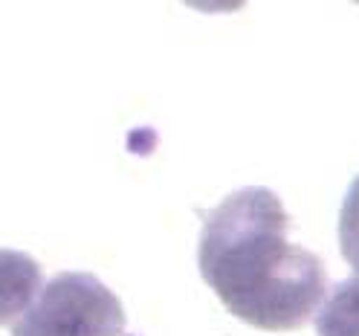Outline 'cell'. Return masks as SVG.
Returning <instances> with one entry per match:
<instances>
[{"mask_svg":"<svg viewBox=\"0 0 359 336\" xmlns=\"http://www.w3.org/2000/svg\"><path fill=\"white\" fill-rule=\"evenodd\" d=\"M125 307L93 273H61L43 284L12 336H122Z\"/></svg>","mask_w":359,"mask_h":336,"instance_id":"7a4b0ae2","label":"cell"},{"mask_svg":"<svg viewBox=\"0 0 359 336\" xmlns=\"http://www.w3.org/2000/svg\"><path fill=\"white\" fill-rule=\"evenodd\" d=\"M339 243H342L345 261L359 273V174L351 183L339 212Z\"/></svg>","mask_w":359,"mask_h":336,"instance_id":"5b68a950","label":"cell"},{"mask_svg":"<svg viewBox=\"0 0 359 336\" xmlns=\"http://www.w3.org/2000/svg\"><path fill=\"white\" fill-rule=\"evenodd\" d=\"M281 197L264 186L220 200L200 235L203 281L235 316L261 330H296L325 302V264L287 238Z\"/></svg>","mask_w":359,"mask_h":336,"instance_id":"6da1fadb","label":"cell"},{"mask_svg":"<svg viewBox=\"0 0 359 336\" xmlns=\"http://www.w3.org/2000/svg\"><path fill=\"white\" fill-rule=\"evenodd\" d=\"M41 264L18 250H0V328L15 325L41 296Z\"/></svg>","mask_w":359,"mask_h":336,"instance_id":"3957f363","label":"cell"},{"mask_svg":"<svg viewBox=\"0 0 359 336\" xmlns=\"http://www.w3.org/2000/svg\"><path fill=\"white\" fill-rule=\"evenodd\" d=\"M313 322L319 336H359V276L336 284Z\"/></svg>","mask_w":359,"mask_h":336,"instance_id":"277c9868","label":"cell"}]
</instances>
